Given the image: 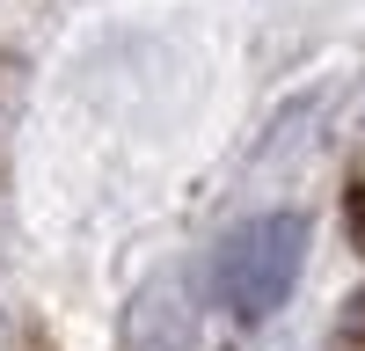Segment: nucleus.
Here are the masks:
<instances>
[{"mask_svg":"<svg viewBox=\"0 0 365 351\" xmlns=\"http://www.w3.org/2000/svg\"><path fill=\"white\" fill-rule=\"evenodd\" d=\"M299 263H307V220L299 213H263L227 242L220 256V300L241 322H263L285 307V292L299 285Z\"/></svg>","mask_w":365,"mask_h":351,"instance_id":"nucleus-1","label":"nucleus"}]
</instances>
